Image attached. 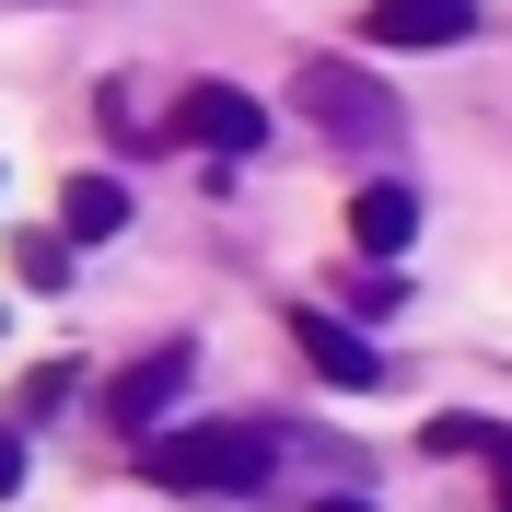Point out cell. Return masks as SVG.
Returning <instances> with one entry per match:
<instances>
[{
	"instance_id": "cell-1",
	"label": "cell",
	"mask_w": 512,
	"mask_h": 512,
	"mask_svg": "<svg viewBox=\"0 0 512 512\" xmlns=\"http://www.w3.org/2000/svg\"><path fill=\"white\" fill-rule=\"evenodd\" d=\"M140 478L187 489V501H245L268 478V431L256 419H198V431H140Z\"/></svg>"
},
{
	"instance_id": "cell-2",
	"label": "cell",
	"mask_w": 512,
	"mask_h": 512,
	"mask_svg": "<svg viewBox=\"0 0 512 512\" xmlns=\"http://www.w3.org/2000/svg\"><path fill=\"white\" fill-rule=\"evenodd\" d=\"M291 105H303L326 140H350V152H384V140L408 128V105L384 94L361 59H303V70H291Z\"/></svg>"
},
{
	"instance_id": "cell-3",
	"label": "cell",
	"mask_w": 512,
	"mask_h": 512,
	"mask_svg": "<svg viewBox=\"0 0 512 512\" xmlns=\"http://www.w3.org/2000/svg\"><path fill=\"white\" fill-rule=\"evenodd\" d=\"M163 128H175V140H198V152H256V140H268V105L233 94V82H187Z\"/></svg>"
},
{
	"instance_id": "cell-4",
	"label": "cell",
	"mask_w": 512,
	"mask_h": 512,
	"mask_svg": "<svg viewBox=\"0 0 512 512\" xmlns=\"http://www.w3.org/2000/svg\"><path fill=\"white\" fill-rule=\"evenodd\" d=\"M291 350L315 361L326 384H350V396H373V384H384V350L361 338L350 315H326V303H303V315H291Z\"/></svg>"
},
{
	"instance_id": "cell-5",
	"label": "cell",
	"mask_w": 512,
	"mask_h": 512,
	"mask_svg": "<svg viewBox=\"0 0 512 512\" xmlns=\"http://www.w3.org/2000/svg\"><path fill=\"white\" fill-rule=\"evenodd\" d=\"M350 245H361V268H396L419 245V187H396V175L350 187Z\"/></svg>"
},
{
	"instance_id": "cell-6",
	"label": "cell",
	"mask_w": 512,
	"mask_h": 512,
	"mask_svg": "<svg viewBox=\"0 0 512 512\" xmlns=\"http://www.w3.org/2000/svg\"><path fill=\"white\" fill-rule=\"evenodd\" d=\"M361 35H373V47H466V35H478V0H373Z\"/></svg>"
},
{
	"instance_id": "cell-7",
	"label": "cell",
	"mask_w": 512,
	"mask_h": 512,
	"mask_svg": "<svg viewBox=\"0 0 512 512\" xmlns=\"http://www.w3.org/2000/svg\"><path fill=\"white\" fill-rule=\"evenodd\" d=\"M187 373H198V350H187V338H163V350H152V361H128L105 396H117V419H128V431H163V408L187 396Z\"/></svg>"
},
{
	"instance_id": "cell-8",
	"label": "cell",
	"mask_w": 512,
	"mask_h": 512,
	"mask_svg": "<svg viewBox=\"0 0 512 512\" xmlns=\"http://www.w3.org/2000/svg\"><path fill=\"white\" fill-rule=\"evenodd\" d=\"M59 233H70V245H117V233H128V187H117V175H70V187H59Z\"/></svg>"
},
{
	"instance_id": "cell-9",
	"label": "cell",
	"mask_w": 512,
	"mask_h": 512,
	"mask_svg": "<svg viewBox=\"0 0 512 512\" xmlns=\"http://www.w3.org/2000/svg\"><path fill=\"white\" fill-rule=\"evenodd\" d=\"M12 268H24L35 291H59L70 280V233H12Z\"/></svg>"
},
{
	"instance_id": "cell-10",
	"label": "cell",
	"mask_w": 512,
	"mask_h": 512,
	"mask_svg": "<svg viewBox=\"0 0 512 512\" xmlns=\"http://www.w3.org/2000/svg\"><path fill=\"white\" fill-rule=\"evenodd\" d=\"M94 117H105V140H117V152H140V140H152V117H140V82H105Z\"/></svg>"
},
{
	"instance_id": "cell-11",
	"label": "cell",
	"mask_w": 512,
	"mask_h": 512,
	"mask_svg": "<svg viewBox=\"0 0 512 512\" xmlns=\"http://www.w3.org/2000/svg\"><path fill=\"white\" fill-rule=\"evenodd\" d=\"M70 384H82L70 361H47V373H24V384H12V419H59V408H70Z\"/></svg>"
},
{
	"instance_id": "cell-12",
	"label": "cell",
	"mask_w": 512,
	"mask_h": 512,
	"mask_svg": "<svg viewBox=\"0 0 512 512\" xmlns=\"http://www.w3.org/2000/svg\"><path fill=\"white\" fill-rule=\"evenodd\" d=\"M419 443H431V454H501L512 431H489V419H431V431H419Z\"/></svg>"
},
{
	"instance_id": "cell-13",
	"label": "cell",
	"mask_w": 512,
	"mask_h": 512,
	"mask_svg": "<svg viewBox=\"0 0 512 512\" xmlns=\"http://www.w3.org/2000/svg\"><path fill=\"white\" fill-rule=\"evenodd\" d=\"M24 489V419H0V501Z\"/></svg>"
},
{
	"instance_id": "cell-14",
	"label": "cell",
	"mask_w": 512,
	"mask_h": 512,
	"mask_svg": "<svg viewBox=\"0 0 512 512\" xmlns=\"http://www.w3.org/2000/svg\"><path fill=\"white\" fill-rule=\"evenodd\" d=\"M501 512H512V443H501Z\"/></svg>"
},
{
	"instance_id": "cell-15",
	"label": "cell",
	"mask_w": 512,
	"mask_h": 512,
	"mask_svg": "<svg viewBox=\"0 0 512 512\" xmlns=\"http://www.w3.org/2000/svg\"><path fill=\"white\" fill-rule=\"evenodd\" d=\"M315 512H373V501H315Z\"/></svg>"
}]
</instances>
